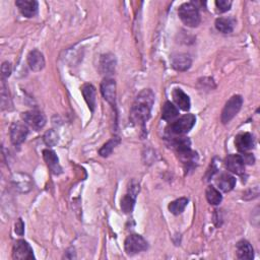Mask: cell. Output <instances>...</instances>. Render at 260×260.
<instances>
[{
  "label": "cell",
  "instance_id": "d4e9b609",
  "mask_svg": "<svg viewBox=\"0 0 260 260\" xmlns=\"http://www.w3.org/2000/svg\"><path fill=\"white\" fill-rule=\"evenodd\" d=\"M120 138H118V136H115V138H112L110 141H109L108 142H106L99 150V154L101 157H104V158H107L110 156L112 154V152L114 150V148L120 143Z\"/></svg>",
  "mask_w": 260,
  "mask_h": 260
},
{
  "label": "cell",
  "instance_id": "ffe728a7",
  "mask_svg": "<svg viewBox=\"0 0 260 260\" xmlns=\"http://www.w3.org/2000/svg\"><path fill=\"white\" fill-rule=\"evenodd\" d=\"M173 100L176 105L179 107L183 111H189L191 102L188 95L181 90V89H175L172 93Z\"/></svg>",
  "mask_w": 260,
  "mask_h": 260
},
{
  "label": "cell",
  "instance_id": "cb8c5ba5",
  "mask_svg": "<svg viewBox=\"0 0 260 260\" xmlns=\"http://www.w3.org/2000/svg\"><path fill=\"white\" fill-rule=\"evenodd\" d=\"M188 204V199L186 197H181V198H178L174 201H172L170 204H169V211L175 214V215H178V214H181L185 208L187 207Z\"/></svg>",
  "mask_w": 260,
  "mask_h": 260
},
{
  "label": "cell",
  "instance_id": "52a82bcc",
  "mask_svg": "<svg viewBox=\"0 0 260 260\" xmlns=\"http://www.w3.org/2000/svg\"><path fill=\"white\" fill-rule=\"evenodd\" d=\"M10 141L15 145H21L26 139L29 134L28 125L24 122L17 121L13 122L10 126Z\"/></svg>",
  "mask_w": 260,
  "mask_h": 260
},
{
  "label": "cell",
  "instance_id": "6da1fadb",
  "mask_svg": "<svg viewBox=\"0 0 260 260\" xmlns=\"http://www.w3.org/2000/svg\"><path fill=\"white\" fill-rule=\"evenodd\" d=\"M155 103V94L152 90H143L136 97L131 109L130 120L133 124L141 125L144 129L145 123L150 118L152 108Z\"/></svg>",
  "mask_w": 260,
  "mask_h": 260
},
{
  "label": "cell",
  "instance_id": "9a60e30c",
  "mask_svg": "<svg viewBox=\"0 0 260 260\" xmlns=\"http://www.w3.org/2000/svg\"><path fill=\"white\" fill-rule=\"evenodd\" d=\"M28 64L31 70L35 72L41 71L45 67V58L42 52L39 50H33L28 55Z\"/></svg>",
  "mask_w": 260,
  "mask_h": 260
},
{
  "label": "cell",
  "instance_id": "f1b7e54d",
  "mask_svg": "<svg viewBox=\"0 0 260 260\" xmlns=\"http://www.w3.org/2000/svg\"><path fill=\"white\" fill-rule=\"evenodd\" d=\"M59 136L58 133L55 130H49L44 135V142L48 146H54L58 143Z\"/></svg>",
  "mask_w": 260,
  "mask_h": 260
},
{
  "label": "cell",
  "instance_id": "83f0119b",
  "mask_svg": "<svg viewBox=\"0 0 260 260\" xmlns=\"http://www.w3.org/2000/svg\"><path fill=\"white\" fill-rule=\"evenodd\" d=\"M11 105H12V103H11V99H10V95H9V92L5 86V81L3 80L2 84H1V108H2V110L9 109V107H11Z\"/></svg>",
  "mask_w": 260,
  "mask_h": 260
},
{
  "label": "cell",
  "instance_id": "4fadbf2b",
  "mask_svg": "<svg viewBox=\"0 0 260 260\" xmlns=\"http://www.w3.org/2000/svg\"><path fill=\"white\" fill-rule=\"evenodd\" d=\"M43 158L46 162L49 170L54 175H59L62 172V168L59 164V160L55 152H53L52 149H44L43 150Z\"/></svg>",
  "mask_w": 260,
  "mask_h": 260
},
{
  "label": "cell",
  "instance_id": "603a6c76",
  "mask_svg": "<svg viewBox=\"0 0 260 260\" xmlns=\"http://www.w3.org/2000/svg\"><path fill=\"white\" fill-rule=\"evenodd\" d=\"M234 21L228 18H220L215 21V28L223 34H230L234 31Z\"/></svg>",
  "mask_w": 260,
  "mask_h": 260
},
{
  "label": "cell",
  "instance_id": "ac0fdd59",
  "mask_svg": "<svg viewBox=\"0 0 260 260\" xmlns=\"http://www.w3.org/2000/svg\"><path fill=\"white\" fill-rule=\"evenodd\" d=\"M237 248V257L242 260H251L254 257V250L252 248L251 244L246 241L242 240L239 241L236 245Z\"/></svg>",
  "mask_w": 260,
  "mask_h": 260
},
{
  "label": "cell",
  "instance_id": "7a4b0ae2",
  "mask_svg": "<svg viewBox=\"0 0 260 260\" xmlns=\"http://www.w3.org/2000/svg\"><path fill=\"white\" fill-rule=\"evenodd\" d=\"M178 16H179L182 23L190 26V28H195L200 24V13L196 5L192 2H188L182 4L178 9Z\"/></svg>",
  "mask_w": 260,
  "mask_h": 260
},
{
  "label": "cell",
  "instance_id": "484cf974",
  "mask_svg": "<svg viewBox=\"0 0 260 260\" xmlns=\"http://www.w3.org/2000/svg\"><path fill=\"white\" fill-rule=\"evenodd\" d=\"M205 195H207V199L212 205L220 204L223 200V196H222L221 192L213 186H209L207 188V191H205Z\"/></svg>",
  "mask_w": 260,
  "mask_h": 260
},
{
  "label": "cell",
  "instance_id": "9c48e42d",
  "mask_svg": "<svg viewBox=\"0 0 260 260\" xmlns=\"http://www.w3.org/2000/svg\"><path fill=\"white\" fill-rule=\"evenodd\" d=\"M101 93L104 99L113 107L116 104V83L112 78L106 77L101 84Z\"/></svg>",
  "mask_w": 260,
  "mask_h": 260
},
{
  "label": "cell",
  "instance_id": "3957f363",
  "mask_svg": "<svg viewBox=\"0 0 260 260\" xmlns=\"http://www.w3.org/2000/svg\"><path fill=\"white\" fill-rule=\"evenodd\" d=\"M196 118L193 114H186L173 121L167 127V131L174 135H183L188 133L195 125Z\"/></svg>",
  "mask_w": 260,
  "mask_h": 260
},
{
  "label": "cell",
  "instance_id": "4316f807",
  "mask_svg": "<svg viewBox=\"0 0 260 260\" xmlns=\"http://www.w3.org/2000/svg\"><path fill=\"white\" fill-rule=\"evenodd\" d=\"M135 198H136V194H133L131 192H129L126 195L123 196V198L121 199L122 212H124L125 213H130L134 208Z\"/></svg>",
  "mask_w": 260,
  "mask_h": 260
},
{
  "label": "cell",
  "instance_id": "277c9868",
  "mask_svg": "<svg viewBox=\"0 0 260 260\" xmlns=\"http://www.w3.org/2000/svg\"><path fill=\"white\" fill-rule=\"evenodd\" d=\"M243 105V98L239 95H233V97L226 103L222 111V122L227 124L233 118H234L241 110Z\"/></svg>",
  "mask_w": 260,
  "mask_h": 260
},
{
  "label": "cell",
  "instance_id": "30bf717a",
  "mask_svg": "<svg viewBox=\"0 0 260 260\" xmlns=\"http://www.w3.org/2000/svg\"><path fill=\"white\" fill-rule=\"evenodd\" d=\"M225 166L236 175H242L245 172V163L240 155H229L225 160Z\"/></svg>",
  "mask_w": 260,
  "mask_h": 260
},
{
  "label": "cell",
  "instance_id": "8992f818",
  "mask_svg": "<svg viewBox=\"0 0 260 260\" xmlns=\"http://www.w3.org/2000/svg\"><path fill=\"white\" fill-rule=\"evenodd\" d=\"M125 252L128 255H134L147 249V242L141 235H130L124 242Z\"/></svg>",
  "mask_w": 260,
  "mask_h": 260
},
{
  "label": "cell",
  "instance_id": "f546056e",
  "mask_svg": "<svg viewBox=\"0 0 260 260\" xmlns=\"http://www.w3.org/2000/svg\"><path fill=\"white\" fill-rule=\"evenodd\" d=\"M215 6H216V10L218 12L224 13V12H227L228 10H230V8L232 6V1H230V0H216Z\"/></svg>",
  "mask_w": 260,
  "mask_h": 260
},
{
  "label": "cell",
  "instance_id": "5b68a950",
  "mask_svg": "<svg viewBox=\"0 0 260 260\" xmlns=\"http://www.w3.org/2000/svg\"><path fill=\"white\" fill-rule=\"evenodd\" d=\"M22 118L26 125L32 127L34 130L39 131L46 125V116L44 113L38 110H32L28 112H24Z\"/></svg>",
  "mask_w": 260,
  "mask_h": 260
},
{
  "label": "cell",
  "instance_id": "5bb4252c",
  "mask_svg": "<svg viewBox=\"0 0 260 260\" xmlns=\"http://www.w3.org/2000/svg\"><path fill=\"white\" fill-rule=\"evenodd\" d=\"M12 183L21 192H28L33 187L32 178L24 173H18L12 176Z\"/></svg>",
  "mask_w": 260,
  "mask_h": 260
},
{
  "label": "cell",
  "instance_id": "2e32d148",
  "mask_svg": "<svg viewBox=\"0 0 260 260\" xmlns=\"http://www.w3.org/2000/svg\"><path fill=\"white\" fill-rule=\"evenodd\" d=\"M171 62L173 68H175L178 71H186L191 67V64H192V60H191L190 56L183 53L173 55L171 58Z\"/></svg>",
  "mask_w": 260,
  "mask_h": 260
},
{
  "label": "cell",
  "instance_id": "7402d4cb",
  "mask_svg": "<svg viewBox=\"0 0 260 260\" xmlns=\"http://www.w3.org/2000/svg\"><path fill=\"white\" fill-rule=\"evenodd\" d=\"M178 115H179V109H178L173 103L166 102L165 105L163 106L162 118L165 121L172 122L178 117Z\"/></svg>",
  "mask_w": 260,
  "mask_h": 260
},
{
  "label": "cell",
  "instance_id": "1f68e13d",
  "mask_svg": "<svg viewBox=\"0 0 260 260\" xmlns=\"http://www.w3.org/2000/svg\"><path fill=\"white\" fill-rule=\"evenodd\" d=\"M15 231H16V233L19 236H23L24 234V224L22 218H19L18 222L16 223Z\"/></svg>",
  "mask_w": 260,
  "mask_h": 260
},
{
  "label": "cell",
  "instance_id": "8fae6325",
  "mask_svg": "<svg viewBox=\"0 0 260 260\" xmlns=\"http://www.w3.org/2000/svg\"><path fill=\"white\" fill-rule=\"evenodd\" d=\"M16 5L22 15L25 18H34L39 10V4L35 0H18L16 1Z\"/></svg>",
  "mask_w": 260,
  "mask_h": 260
},
{
  "label": "cell",
  "instance_id": "4dcf8cb0",
  "mask_svg": "<svg viewBox=\"0 0 260 260\" xmlns=\"http://www.w3.org/2000/svg\"><path fill=\"white\" fill-rule=\"evenodd\" d=\"M1 73L3 78L9 77L11 74V64L9 62H4L1 66Z\"/></svg>",
  "mask_w": 260,
  "mask_h": 260
},
{
  "label": "cell",
  "instance_id": "e0dca14e",
  "mask_svg": "<svg viewBox=\"0 0 260 260\" xmlns=\"http://www.w3.org/2000/svg\"><path fill=\"white\" fill-rule=\"evenodd\" d=\"M216 185L223 192H230L236 185V178L228 173H223L217 177Z\"/></svg>",
  "mask_w": 260,
  "mask_h": 260
},
{
  "label": "cell",
  "instance_id": "44dd1931",
  "mask_svg": "<svg viewBox=\"0 0 260 260\" xmlns=\"http://www.w3.org/2000/svg\"><path fill=\"white\" fill-rule=\"evenodd\" d=\"M116 58L112 54H105L100 59V70L104 74H112L115 71Z\"/></svg>",
  "mask_w": 260,
  "mask_h": 260
},
{
  "label": "cell",
  "instance_id": "ba28073f",
  "mask_svg": "<svg viewBox=\"0 0 260 260\" xmlns=\"http://www.w3.org/2000/svg\"><path fill=\"white\" fill-rule=\"evenodd\" d=\"M12 258L18 260H32L35 258L33 248L31 245L24 241L19 240L13 245L12 248Z\"/></svg>",
  "mask_w": 260,
  "mask_h": 260
},
{
  "label": "cell",
  "instance_id": "d6986e66",
  "mask_svg": "<svg viewBox=\"0 0 260 260\" xmlns=\"http://www.w3.org/2000/svg\"><path fill=\"white\" fill-rule=\"evenodd\" d=\"M81 93L85 98V101L87 102L91 112L95 111V103H97V92L93 85L91 84H86L81 88Z\"/></svg>",
  "mask_w": 260,
  "mask_h": 260
},
{
  "label": "cell",
  "instance_id": "7c38bea8",
  "mask_svg": "<svg viewBox=\"0 0 260 260\" xmlns=\"http://www.w3.org/2000/svg\"><path fill=\"white\" fill-rule=\"evenodd\" d=\"M235 145L240 153H246L254 146V138L249 132L239 133L235 139Z\"/></svg>",
  "mask_w": 260,
  "mask_h": 260
}]
</instances>
